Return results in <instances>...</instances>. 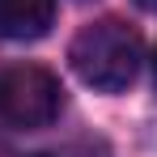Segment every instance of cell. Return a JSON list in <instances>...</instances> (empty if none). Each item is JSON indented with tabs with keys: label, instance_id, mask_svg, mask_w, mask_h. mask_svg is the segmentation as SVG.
<instances>
[{
	"label": "cell",
	"instance_id": "cell-3",
	"mask_svg": "<svg viewBox=\"0 0 157 157\" xmlns=\"http://www.w3.org/2000/svg\"><path fill=\"white\" fill-rule=\"evenodd\" d=\"M55 21V0H0V38L34 43Z\"/></svg>",
	"mask_w": 157,
	"mask_h": 157
},
{
	"label": "cell",
	"instance_id": "cell-5",
	"mask_svg": "<svg viewBox=\"0 0 157 157\" xmlns=\"http://www.w3.org/2000/svg\"><path fill=\"white\" fill-rule=\"evenodd\" d=\"M153 72H157V55H153Z\"/></svg>",
	"mask_w": 157,
	"mask_h": 157
},
{
	"label": "cell",
	"instance_id": "cell-4",
	"mask_svg": "<svg viewBox=\"0 0 157 157\" xmlns=\"http://www.w3.org/2000/svg\"><path fill=\"white\" fill-rule=\"evenodd\" d=\"M140 9H149V13H157V0H136Z\"/></svg>",
	"mask_w": 157,
	"mask_h": 157
},
{
	"label": "cell",
	"instance_id": "cell-2",
	"mask_svg": "<svg viewBox=\"0 0 157 157\" xmlns=\"http://www.w3.org/2000/svg\"><path fill=\"white\" fill-rule=\"evenodd\" d=\"M64 106V89L55 72H47L43 64H13L0 72V123L4 128H47L55 123Z\"/></svg>",
	"mask_w": 157,
	"mask_h": 157
},
{
	"label": "cell",
	"instance_id": "cell-1",
	"mask_svg": "<svg viewBox=\"0 0 157 157\" xmlns=\"http://www.w3.org/2000/svg\"><path fill=\"white\" fill-rule=\"evenodd\" d=\"M68 59H72V72L85 85H94L98 94H119L140 72L144 43H140L136 26L119 21V17H98V21L77 30Z\"/></svg>",
	"mask_w": 157,
	"mask_h": 157
}]
</instances>
